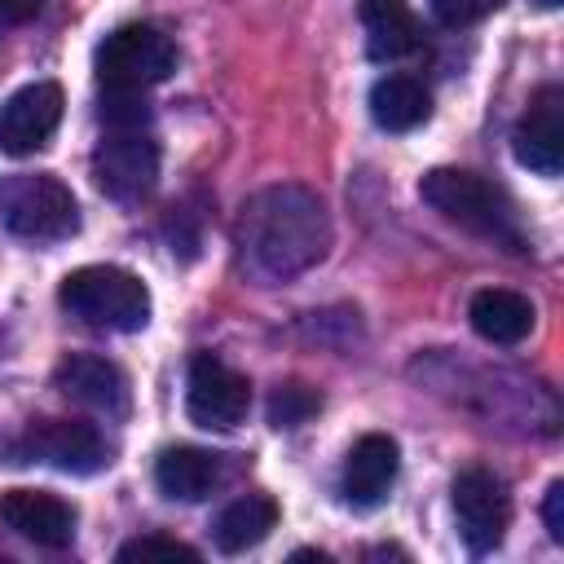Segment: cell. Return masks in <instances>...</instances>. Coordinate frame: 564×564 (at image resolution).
I'll return each mask as SVG.
<instances>
[{
    "label": "cell",
    "instance_id": "cell-18",
    "mask_svg": "<svg viewBox=\"0 0 564 564\" xmlns=\"http://www.w3.org/2000/svg\"><path fill=\"white\" fill-rule=\"evenodd\" d=\"M273 524H278V502H273L269 494H242V498H234V502L216 516L212 538H216V546H220L225 555H238V551L260 546V542L273 533Z\"/></svg>",
    "mask_w": 564,
    "mask_h": 564
},
{
    "label": "cell",
    "instance_id": "cell-11",
    "mask_svg": "<svg viewBox=\"0 0 564 564\" xmlns=\"http://www.w3.org/2000/svg\"><path fill=\"white\" fill-rule=\"evenodd\" d=\"M511 150L520 167L538 176H560L564 167V88L560 84H542L533 93L529 110L511 132Z\"/></svg>",
    "mask_w": 564,
    "mask_h": 564
},
{
    "label": "cell",
    "instance_id": "cell-2",
    "mask_svg": "<svg viewBox=\"0 0 564 564\" xmlns=\"http://www.w3.org/2000/svg\"><path fill=\"white\" fill-rule=\"evenodd\" d=\"M419 198L441 212L449 225L502 247V251H524L529 238H524V225L516 216V203L502 185H494L489 176L480 172H467V167H432L423 181H419Z\"/></svg>",
    "mask_w": 564,
    "mask_h": 564
},
{
    "label": "cell",
    "instance_id": "cell-25",
    "mask_svg": "<svg viewBox=\"0 0 564 564\" xmlns=\"http://www.w3.org/2000/svg\"><path fill=\"white\" fill-rule=\"evenodd\" d=\"M538 9H560V0H533Z\"/></svg>",
    "mask_w": 564,
    "mask_h": 564
},
{
    "label": "cell",
    "instance_id": "cell-3",
    "mask_svg": "<svg viewBox=\"0 0 564 564\" xmlns=\"http://www.w3.org/2000/svg\"><path fill=\"white\" fill-rule=\"evenodd\" d=\"M57 304L84 326L119 330V335H132L150 322V286L119 264L70 269L57 286Z\"/></svg>",
    "mask_w": 564,
    "mask_h": 564
},
{
    "label": "cell",
    "instance_id": "cell-17",
    "mask_svg": "<svg viewBox=\"0 0 564 564\" xmlns=\"http://www.w3.org/2000/svg\"><path fill=\"white\" fill-rule=\"evenodd\" d=\"M220 476H225L220 454L198 449V445H172L154 463V485L172 502H203L220 485Z\"/></svg>",
    "mask_w": 564,
    "mask_h": 564
},
{
    "label": "cell",
    "instance_id": "cell-19",
    "mask_svg": "<svg viewBox=\"0 0 564 564\" xmlns=\"http://www.w3.org/2000/svg\"><path fill=\"white\" fill-rule=\"evenodd\" d=\"M370 115L383 132H410L427 123L432 115V93L414 75H383L370 88Z\"/></svg>",
    "mask_w": 564,
    "mask_h": 564
},
{
    "label": "cell",
    "instance_id": "cell-16",
    "mask_svg": "<svg viewBox=\"0 0 564 564\" xmlns=\"http://www.w3.org/2000/svg\"><path fill=\"white\" fill-rule=\"evenodd\" d=\"M467 317H471V330L498 348H511V344H524L538 326V308L520 295V291H507V286H485L471 295L467 304Z\"/></svg>",
    "mask_w": 564,
    "mask_h": 564
},
{
    "label": "cell",
    "instance_id": "cell-20",
    "mask_svg": "<svg viewBox=\"0 0 564 564\" xmlns=\"http://www.w3.org/2000/svg\"><path fill=\"white\" fill-rule=\"evenodd\" d=\"M269 423L282 432V427H300V423H308L317 410H322V392L317 388H308V383H300V379H286V383H278L273 392H269Z\"/></svg>",
    "mask_w": 564,
    "mask_h": 564
},
{
    "label": "cell",
    "instance_id": "cell-21",
    "mask_svg": "<svg viewBox=\"0 0 564 564\" xmlns=\"http://www.w3.org/2000/svg\"><path fill=\"white\" fill-rule=\"evenodd\" d=\"M132 560H185V564H198V551L176 542V538H163V533H141L132 542L119 546V564H132Z\"/></svg>",
    "mask_w": 564,
    "mask_h": 564
},
{
    "label": "cell",
    "instance_id": "cell-10",
    "mask_svg": "<svg viewBox=\"0 0 564 564\" xmlns=\"http://www.w3.org/2000/svg\"><path fill=\"white\" fill-rule=\"evenodd\" d=\"M62 106H66V97L53 79H35V84L18 88L0 106V154L26 159V154L44 150L62 123Z\"/></svg>",
    "mask_w": 564,
    "mask_h": 564
},
{
    "label": "cell",
    "instance_id": "cell-22",
    "mask_svg": "<svg viewBox=\"0 0 564 564\" xmlns=\"http://www.w3.org/2000/svg\"><path fill=\"white\" fill-rule=\"evenodd\" d=\"M427 4L441 26H471V22L489 18L494 9H502V0H427Z\"/></svg>",
    "mask_w": 564,
    "mask_h": 564
},
{
    "label": "cell",
    "instance_id": "cell-12",
    "mask_svg": "<svg viewBox=\"0 0 564 564\" xmlns=\"http://www.w3.org/2000/svg\"><path fill=\"white\" fill-rule=\"evenodd\" d=\"M53 383H57L62 397H70L75 405H84V410H93V414L128 419V410H132L128 375H123L110 357H97V352H70V357L57 361Z\"/></svg>",
    "mask_w": 564,
    "mask_h": 564
},
{
    "label": "cell",
    "instance_id": "cell-24",
    "mask_svg": "<svg viewBox=\"0 0 564 564\" xmlns=\"http://www.w3.org/2000/svg\"><path fill=\"white\" fill-rule=\"evenodd\" d=\"M44 9V0H0V26H22Z\"/></svg>",
    "mask_w": 564,
    "mask_h": 564
},
{
    "label": "cell",
    "instance_id": "cell-9",
    "mask_svg": "<svg viewBox=\"0 0 564 564\" xmlns=\"http://www.w3.org/2000/svg\"><path fill=\"white\" fill-rule=\"evenodd\" d=\"M454 516H458V538L467 542L471 555H485L502 542L511 524V494L507 480L489 467H467L454 476Z\"/></svg>",
    "mask_w": 564,
    "mask_h": 564
},
{
    "label": "cell",
    "instance_id": "cell-1",
    "mask_svg": "<svg viewBox=\"0 0 564 564\" xmlns=\"http://www.w3.org/2000/svg\"><path fill=\"white\" fill-rule=\"evenodd\" d=\"M242 264L260 282H291L326 260L330 251V212L317 189L282 181L256 189L234 225Z\"/></svg>",
    "mask_w": 564,
    "mask_h": 564
},
{
    "label": "cell",
    "instance_id": "cell-15",
    "mask_svg": "<svg viewBox=\"0 0 564 564\" xmlns=\"http://www.w3.org/2000/svg\"><path fill=\"white\" fill-rule=\"evenodd\" d=\"M357 18L366 31L370 62H401V57L419 53V44H423V26L405 0H361Z\"/></svg>",
    "mask_w": 564,
    "mask_h": 564
},
{
    "label": "cell",
    "instance_id": "cell-23",
    "mask_svg": "<svg viewBox=\"0 0 564 564\" xmlns=\"http://www.w3.org/2000/svg\"><path fill=\"white\" fill-rule=\"evenodd\" d=\"M542 520H546L551 542H564V480H551V489L542 498Z\"/></svg>",
    "mask_w": 564,
    "mask_h": 564
},
{
    "label": "cell",
    "instance_id": "cell-7",
    "mask_svg": "<svg viewBox=\"0 0 564 564\" xmlns=\"http://www.w3.org/2000/svg\"><path fill=\"white\" fill-rule=\"evenodd\" d=\"M93 181L115 203H141L159 181V141L145 128H110L93 150Z\"/></svg>",
    "mask_w": 564,
    "mask_h": 564
},
{
    "label": "cell",
    "instance_id": "cell-13",
    "mask_svg": "<svg viewBox=\"0 0 564 564\" xmlns=\"http://www.w3.org/2000/svg\"><path fill=\"white\" fill-rule=\"evenodd\" d=\"M0 520L48 551H62L75 542V507L48 489H4L0 494Z\"/></svg>",
    "mask_w": 564,
    "mask_h": 564
},
{
    "label": "cell",
    "instance_id": "cell-4",
    "mask_svg": "<svg viewBox=\"0 0 564 564\" xmlns=\"http://www.w3.org/2000/svg\"><path fill=\"white\" fill-rule=\"evenodd\" d=\"M0 225L26 242H62L79 229V203L53 172L0 176Z\"/></svg>",
    "mask_w": 564,
    "mask_h": 564
},
{
    "label": "cell",
    "instance_id": "cell-5",
    "mask_svg": "<svg viewBox=\"0 0 564 564\" xmlns=\"http://www.w3.org/2000/svg\"><path fill=\"white\" fill-rule=\"evenodd\" d=\"M176 44L172 35H163L150 22H128L119 31H110L97 53H93V70L101 93H150L154 84L176 75Z\"/></svg>",
    "mask_w": 564,
    "mask_h": 564
},
{
    "label": "cell",
    "instance_id": "cell-6",
    "mask_svg": "<svg viewBox=\"0 0 564 564\" xmlns=\"http://www.w3.org/2000/svg\"><path fill=\"white\" fill-rule=\"evenodd\" d=\"M9 463H48L70 476H93L110 467V441L79 419H44L26 427L18 441H9Z\"/></svg>",
    "mask_w": 564,
    "mask_h": 564
},
{
    "label": "cell",
    "instance_id": "cell-8",
    "mask_svg": "<svg viewBox=\"0 0 564 564\" xmlns=\"http://www.w3.org/2000/svg\"><path fill=\"white\" fill-rule=\"evenodd\" d=\"M251 410V383L234 366H225L216 352H194L185 375V414L198 427L229 432Z\"/></svg>",
    "mask_w": 564,
    "mask_h": 564
},
{
    "label": "cell",
    "instance_id": "cell-14",
    "mask_svg": "<svg viewBox=\"0 0 564 564\" xmlns=\"http://www.w3.org/2000/svg\"><path fill=\"white\" fill-rule=\"evenodd\" d=\"M397 471H401V449H397V441L383 436V432H366V436L348 449V458H344V498H348L352 507L370 511V507H379V502L388 498Z\"/></svg>",
    "mask_w": 564,
    "mask_h": 564
}]
</instances>
